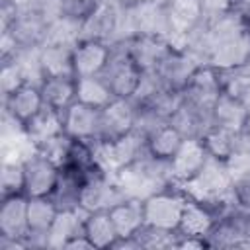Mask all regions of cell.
<instances>
[{"label": "cell", "instance_id": "obj_1", "mask_svg": "<svg viewBox=\"0 0 250 250\" xmlns=\"http://www.w3.org/2000/svg\"><path fill=\"white\" fill-rule=\"evenodd\" d=\"M135 109L123 98H113L105 107L100 109L98 139L102 143H109L129 135L135 129Z\"/></svg>", "mask_w": 250, "mask_h": 250}, {"label": "cell", "instance_id": "obj_2", "mask_svg": "<svg viewBox=\"0 0 250 250\" xmlns=\"http://www.w3.org/2000/svg\"><path fill=\"white\" fill-rule=\"evenodd\" d=\"M104 70H107V76L104 80L107 82L113 98L127 100L133 94H137L143 80V68L129 57V53H123L115 61L109 57V62Z\"/></svg>", "mask_w": 250, "mask_h": 250}, {"label": "cell", "instance_id": "obj_3", "mask_svg": "<svg viewBox=\"0 0 250 250\" xmlns=\"http://www.w3.org/2000/svg\"><path fill=\"white\" fill-rule=\"evenodd\" d=\"M25 168V193L31 197H49L59 182L61 168L41 152L23 160Z\"/></svg>", "mask_w": 250, "mask_h": 250}, {"label": "cell", "instance_id": "obj_4", "mask_svg": "<svg viewBox=\"0 0 250 250\" xmlns=\"http://www.w3.org/2000/svg\"><path fill=\"white\" fill-rule=\"evenodd\" d=\"M145 223L156 229H164V230H174L180 227L182 221V213L186 209L184 199L170 195V193H156L150 195L145 203Z\"/></svg>", "mask_w": 250, "mask_h": 250}, {"label": "cell", "instance_id": "obj_5", "mask_svg": "<svg viewBox=\"0 0 250 250\" xmlns=\"http://www.w3.org/2000/svg\"><path fill=\"white\" fill-rule=\"evenodd\" d=\"M111 57V51L98 39H84L72 47L74 76H98L104 72Z\"/></svg>", "mask_w": 250, "mask_h": 250}, {"label": "cell", "instance_id": "obj_6", "mask_svg": "<svg viewBox=\"0 0 250 250\" xmlns=\"http://www.w3.org/2000/svg\"><path fill=\"white\" fill-rule=\"evenodd\" d=\"M62 125L68 137L90 141L100 131V109L76 100L62 111Z\"/></svg>", "mask_w": 250, "mask_h": 250}, {"label": "cell", "instance_id": "obj_7", "mask_svg": "<svg viewBox=\"0 0 250 250\" xmlns=\"http://www.w3.org/2000/svg\"><path fill=\"white\" fill-rule=\"evenodd\" d=\"M209 152L203 145V141L197 139H186L176 156L170 160V172L182 182H191L205 166Z\"/></svg>", "mask_w": 250, "mask_h": 250}, {"label": "cell", "instance_id": "obj_8", "mask_svg": "<svg viewBox=\"0 0 250 250\" xmlns=\"http://www.w3.org/2000/svg\"><path fill=\"white\" fill-rule=\"evenodd\" d=\"M0 229L6 238H21L29 232L27 201L21 197V193L6 197L0 211Z\"/></svg>", "mask_w": 250, "mask_h": 250}, {"label": "cell", "instance_id": "obj_9", "mask_svg": "<svg viewBox=\"0 0 250 250\" xmlns=\"http://www.w3.org/2000/svg\"><path fill=\"white\" fill-rule=\"evenodd\" d=\"M39 90L43 104L61 113L76 102V78L70 76H47Z\"/></svg>", "mask_w": 250, "mask_h": 250}, {"label": "cell", "instance_id": "obj_10", "mask_svg": "<svg viewBox=\"0 0 250 250\" xmlns=\"http://www.w3.org/2000/svg\"><path fill=\"white\" fill-rule=\"evenodd\" d=\"M129 57L143 68H150V66H158L160 61L170 53L168 43L160 37V35H139L131 47H129Z\"/></svg>", "mask_w": 250, "mask_h": 250}, {"label": "cell", "instance_id": "obj_11", "mask_svg": "<svg viewBox=\"0 0 250 250\" xmlns=\"http://www.w3.org/2000/svg\"><path fill=\"white\" fill-rule=\"evenodd\" d=\"M184 135L170 123V125H162L150 131V135L146 137V150L150 156L158 158V160H172L176 156V152L180 150V146L184 145Z\"/></svg>", "mask_w": 250, "mask_h": 250}, {"label": "cell", "instance_id": "obj_12", "mask_svg": "<svg viewBox=\"0 0 250 250\" xmlns=\"http://www.w3.org/2000/svg\"><path fill=\"white\" fill-rule=\"evenodd\" d=\"M84 234L92 242L94 248L113 246L115 240L119 238L117 229H115L113 219L107 209L88 213V217L84 219Z\"/></svg>", "mask_w": 250, "mask_h": 250}, {"label": "cell", "instance_id": "obj_13", "mask_svg": "<svg viewBox=\"0 0 250 250\" xmlns=\"http://www.w3.org/2000/svg\"><path fill=\"white\" fill-rule=\"evenodd\" d=\"M27 137L35 143V145H41L43 141L59 135V133H64V125H62V113L57 111V109H51L47 105H43L25 125H23Z\"/></svg>", "mask_w": 250, "mask_h": 250}, {"label": "cell", "instance_id": "obj_14", "mask_svg": "<svg viewBox=\"0 0 250 250\" xmlns=\"http://www.w3.org/2000/svg\"><path fill=\"white\" fill-rule=\"evenodd\" d=\"M119 238H133L145 225V209L141 201H121L109 209Z\"/></svg>", "mask_w": 250, "mask_h": 250}, {"label": "cell", "instance_id": "obj_15", "mask_svg": "<svg viewBox=\"0 0 250 250\" xmlns=\"http://www.w3.org/2000/svg\"><path fill=\"white\" fill-rule=\"evenodd\" d=\"M43 98H41V90L29 86L27 82L21 84L16 92H12L8 96V107L14 115V119L21 121L23 125L43 107Z\"/></svg>", "mask_w": 250, "mask_h": 250}, {"label": "cell", "instance_id": "obj_16", "mask_svg": "<svg viewBox=\"0 0 250 250\" xmlns=\"http://www.w3.org/2000/svg\"><path fill=\"white\" fill-rule=\"evenodd\" d=\"M203 12V0H170L166 18H168V29L174 33L188 31L201 16Z\"/></svg>", "mask_w": 250, "mask_h": 250}, {"label": "cell", "instance_id": "obj_17", "mask_svg": "<svg viewBox=\"0 0 250 250\" xmlns=\"http://www.w3.org/2000/svg\"><path fill=\"white\" fill-rule=\"evenodd\" d=\"M41 68L45 78L47 76H74V64H72V47L64 45H49L41 57H39Z\"/></svg>", "mask_w": 250, "mask_h": 250}, {"label": "cell", "instance_id": "obj_18", "mask_svg": "<svg viewBox=\"0 0 250 250\" xmlns=\"http://www.w3.org/2000/svg\"><path fill=\"white\" fill-rule=\"evenodd\" d=\"M76 100L102 109L113 100V94H111L107 82L100 74L84 76V78H76Z\"/></svg>", "mask_w": 250, "mask_h": 250}, {"label": "cell", "instance_id": "obj_19", "mask_svg": "<svg viewBox=\"0 0 250 250\" xmlns=\"http://www.w3.org/2000/svg\"><path fill=\"white\" fill-rule=\"evenodd\" d=\"M59 209L49 197H31L27 201V223L29 232L33 234H49Z\"/></svg>", "mask_w": 250, "mask_h": 250}, {"label": "cell", "instance_id": "obj_20", "mask_svg": "<svg viewBox=\"0 0 250 250\" xmlns=\"http://www.w3.org/2000/svg\"><path fill=\"white\" fill-rule=\"evenodd\" d=\"M213 113L217 119V127H223L229 131H236L240 125H246V117H248L244 104H240L238 100L230 98L225 92H223V96L217 98V102L213 105Z\"/></svg>", "mask_w": 250, "mask_h": 250}, {"label": "cell", "instance_id": "obj_21", "mask_svg": "<svg viewBox=\"0 0 250 250\" xmlns=\"http://www.w3.org/2000/svg\"><path fill=\"white\" fill-rule=\"evenodd\" d=\"M117 25V14L113 6H96L92 14L82 20V33L84 39H98L102 41L107 33H111Z\"/></svg>", "mask_w": 250, "mask_h": 250}, {"label": "cell", "instance_id": "obj_22", "mask_svg": "<svg viewBox=\"0 0 250 250\" xmlns=\"http://www.w3.org/2000/svg\"><path fill=\"white\" fill-rule=\"evenodd\" d=\"M211 227H213V215L207 207H203V203H186L178 227L186 236H201L209 232Z\"/></svg>", "mask_w": 250, "mask_h": 250}, {"label": "cell", "instance_id": "obj_23", "mask_svg": "<svg viewBox=\"0 0 250 250\" xmlns=\"http://www.w3.org/2000/svg\"><path fill=\"white\" fill-rule=\"evenodd\" d=\"M203 145L209 152V156L217 158V160H227L229 156H232L234 146H236V135L234 131L217 127L213 131H209L203 137Z\"/></svg>", "mask_w": 250, "mask_h": 250}, {"label": "cell", "instance_id": "obj_24", "mask_svg": "<svg viewBox=\"0 0 250 250\" xmlns=\"http://www.w3.org/2000/svg\"><path fill=\"white\" fill-rule=\"evenodd\" d=\"M2 189L4 195H18L21 191H25V168L23 162L14 160V162H4L2 168Z\"/></svg>", "mask_w": 250, "mask_h": 250}, {"label": "cell", "instance_id": "obj_25", "mask_svg": "<svg viewBox=\"0 0 250 250\" xmlns=\"http://www.w3.org/2000/svg\"><path fill=\"white\" fill-rule=\"evenodd\" d=\"M225 94L238 100L240 104H246L250 100V76H238V78L230 80L225 88Z\"/></svg>", "mask_w": 250, "mask_h": 250}, {"label": "cell", "instance_id": "obj_26", "mask_svg": "<svg viewBox=\"0 0 250 250\" xmlns=\"http://www.w3.org/2000/svg\"><path fill=\"white\" fill-rule=\"evenodd\" d=\"M234 191H236L238 201H242L244 205H250V174H248V176H244V178L236 184Z\"/></svg>", "mask_w": 250, "mask_h": 250}, {"label": "cell", "instance_id": "obj_27", "mask_svg": "<svg viewBox=\"0 0 250 250\" xmlns=\"http://www.w3.org/2000/svg\"><path fill=\"white\" fill-rule=\"evenodd\" d=\"M143 2H148V0H121V4H123L125 8H129V6H137V4H143Z\"/></svg>", "mask_w": 250, "mask_h": 250}, {"label": "cell", "instance_id": "obj_28", "mask_svg": "<svg viewBox=\"0 0 250 250\" xmlns=\"http://www.w3.org/2000/svg\"><path fill=\"white\" fill-rule=\"evenodd\" d=\"M246 125H248V129H250V111H248V117H246Z\"/></svg>", "mask_w": 250, "mask_h": 250}]
</instances>
